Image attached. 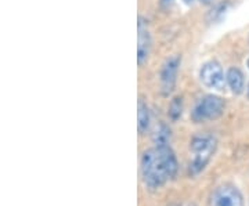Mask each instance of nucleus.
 Wrapping results in <instances>:
<instances>
[{"label": "nucleus", "instance_id": "1", "mask_svg": "<svg viewBox=\"0 0 249 206\" xmlns=\"http://www.w3.org/2000/svg\"><path fill=\"white\" fill-rule=\"evenodd\" d=\"M178 159L169 145L155 147L144 151L140 161V171L144 184L151 189L162 187L178 173Z\"/></svg>", "mask_w": 249, "mask_h": 206}, {"label": "nucleus", "instance_id": "2", "mask_svg": "<svg viewBox=\"0 0 249 206\" xmlns=\"http://www.w3.org/2000/svg\"><path fill=\"white\" fill-rule=\"evenodd\" d=\"M216 147H217V140L211 135L196 136L191 140L190 144V150L193 154V159L190 163L191 174H198L204 171L206 165L212 159Z\"/></svg>", "mask_w": 249, "mask_h": 206}, {"label": "nucleus", "instance_id": "3", "mask_svg": "<svg viewBox=\"0 0 249 206\" xmlns=\"http://www.w3.org/2000/svg\"><path fill=\"white\" fill-rule=\"evenodd\" d=\"M224 108H226V103L222 97L214 96V94H208L196 101L191 112V119L196 123L216 120L217 118L223 115Z\"/></svg>", "mask_w": 249, "mask_h": 206}, {"label": "nucleus", "instance_id": "4", "mask_svg": "<svg viewBox=\"0 0 249 206\" xmlns=\"http://www.w3.org/2000/svg\"><path fill=\"white\" fill-rule=\"evenodd\" d=\"M199 81L202 82L205 87L217 90V91H223L226 89V83H227L222 65L214 60L208 61L201 67Z\"/></svg>", "mask_w": 249, "mask_h": 206}, {"label": "nucleus", "instance_id": "5", "mask_svg": "<svg viewBox=\"0 0 249 206\" xmlns=\"http://www.w3.org/2000/svg\"><path fill=\"white\" fill-rule=\"evenodd\" d=\"M180 64H181V57H178V55H172L169 58H166L165 63L162 64V68H160V91L163 96H169L175 90Z\"/></svg>", "mask_w": 249, "mask_h": 206}, {"label": "nucleus", "instance_id": "6", "mask_svg": "<svg viewBox=\"0 0 249 206\" xmlns=\"http://www.w3.org/2000/svg\"><path fill=\"white\" fill-rule=\"evenodd\" d=\"M211 206H244V198L235 186L223 184L214 189L211 197Z\"/></svg>", "mask_w": 249, "mask_h": 206}, {"label": "nucleus", "instance_id": "7", "mask_svg": "<svg viewBox=\"0 0 249 206\" xmlns=\"http://www.w3.org/2000/svg\"><path fill=\"white\" fill-rule=\"evenodd\" d=\"M152 37L147 22H144V18H139V37H137V63L140 67L148 61V57L151 54Z\"/></svg>", "mask_w": 249, "mask_h": 206}, {"label": "nucleus", "instance_id": "8", "mask_svg": "<svg viewBox=\"0 0 249 206\" xmlns=\"http://www.w3.org/2000/svg\"><path fill=\"white\" fill-rule=\"evenodd\" d=\"M226 81H227V85L231 89V91L234 94H242L244 90H245V76L241 71L240 68H235V67H231L227 69V73H226Z\"/></svg>", "mask_w": 249, "mask_h": 206}, {"label": "nucleus", "instance_id": "9", "mask_svg": "<svg viewBox=\"0 0 249 206\" xmlns=\"http://www.w3.org/2000/svg\"><path fill=\"white\" fill-rule=\"evenodd\" d=\"M151 125V114H150V108L147 105V103L140 97L139 104H137V127L140 135H145L150 130Z\"/></svg>", "mask_w": 249, "mask_h": 206}, {"label": "nucleus", "instance_id": "10", "mask_svg": "<svg viewBox=\"0 0 249 206\" xmlns=\"http://www.w3.org/2000/svg\"><path fill=\"white\" fill-rule=\"evenodd\" d=\"M152 141L155 144V147H166L169 145L170 141V129L165 123H160L154 135H152Z\"/></svg>", "mask_w": 249, "mask_h": 206}, {"label": "nucleus", "instance_id": "11", "mask_svg": "<svg viewBox=\"0 0 249 206\" xmlns=\"http://www.w3.org/2000/svg\"><path fill=\"white\" fill-rule=\"evenodd\" d=\"M229 6H230V3H229V1L217 3L213 9L209 11V14H208V18H206V19H208V22H214V21L220 19V18L224 16V13L227 11Z\"/></svg>", "mask_w": 249, "mask_h": 206}, {"label": "nucleus", "instance_id": "12", "mask_svg": "<svg viewBox=\"0 0 249 206\" xmlns=\"http://www.w3.org/2000/svg\"><path fill=\"white\" fill-rule=\"evenodd\" d=\"M183 114V99L181 97H175L172 100L169 105V117L172 120H178Z\"/></svg>", "mask_w": 249, "mask_h": 206}, {"label": "nucleus", "instance_id": "13", "mask_svg": "<svg viewBox=\"0 0 249 206\" xmlns=\"http://www.w3.org/2000/svg\"><path fill=\"white\" fill-rule=\"evenodd\" d=\"M173 4V0H160V9L168 10L170 9V6Z\"/></svg>", "mask_w": 249, "mask_h": 206}, {"label": "nucleus", "instance_id": "14", "mask_svg": "<svg viewBox=\"0 0 249 206\" xmlns=\"http://www.w3.org/2000/svg\"><path fill=\"white\" fill-rule=\"evenodd\" d=\"M186 4H188V6H191V4H194L196 3V0H183Z\"/></svg>", "mask_w": 249, "mask_h": 206}, {"label": "nucleus", "instance_id": "15", "mask_svg": "<svg viewBox=\"0 0 249 206\" xmlns=\"http://www.w3.org/2000/svg\"><path fill=\"white\" fill-rule=\"evenodd\" d=\"M199 1H201V3H204V4H211L213 0H199Z\"/></svg>", "mask_w": 249, "mask_h": 206}, {"label": "nucleus", "instance_id": "16", "mask_svg": "<svg viewBox=\"0 0 249 206\" xmlns=\"http://www.w3.org/2000/svg\"><path fill=\"white\" fill-rule=\"evenodd\" d=\"M247 96H248V99H249V83H248V87H247Z\"/></svg>", "mask_w": 249, "mask_h": 206}, {"label": "nucleus", "instance_id": "17", "mask_svg": "<svg viewBox=\"0 0 249 206\" xmlns=\"http://www.w3.org/2000/svg\"><path fill=\"white\" fill-rule=\"evenodd\" d=\"M187 206H196V205H194V204H188V205H187Z\"/></svg>", "mask_w": 249, "mask_h": 206}, {"label": "nucleus", "instance_id": "18", "mask_svg": "<svg viewBox=\"0 0 249 206\" xmlns=\"http://www.w3.org/2000/svg\"><path fill=\"white\" fill-rule=\"evenodd\" d=\"M248 69H249V58H248Z\"/></svg>", "mask_w": 249, "mask_h": 206}]
</instances>
